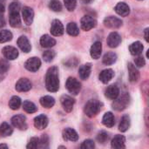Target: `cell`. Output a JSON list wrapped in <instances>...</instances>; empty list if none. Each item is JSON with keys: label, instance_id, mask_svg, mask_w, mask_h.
Listing matches in <instances>:
<instances>
[{"label": "cell", "instance_id": "obj_1", "mask_svg": "<svg viewBox=\"0 0 149 149\" xmlns=\"http://www.w3.org/2000/svg\"><path fill=\"white\" fill-rule=\"evenodd\" d=\"M45 86L51 93H56L59 88L58 69L57 66L50 67L45 75Z\"/></svg>", "mask_w": 149, "mask_h": 149}, {"label": "cell", "instance_id": "obj_2", "mask_svg": "<svg viewBox=\"0 0 149 149\" xmlns=\"http://www.w3.org/2000/svg\"><path fill=\"white\" fill-rule=\"evenodd\" d=\"M20 4L17 2H12L9 5V22L13 28H17L21 25V18L19 15Z\"/></svg>", "mask_w": 149, "mask_h": 149}, {"label": "cell", "instance_id": "obj_3", "mask_svg": "<svg viewBox=\"0 0 149 149\" xmlns=\"http://www.w3.org/2000/svg\"><path fill=\"white\" fill-rule=\"evenodd\" d=\"M102 108V104L97 100H90L84 107V113L89 118L95 117Z\"/></svg>", "mask_w": 149, "mask_h": 149}, {"label": "cell", "instance_id": "obj_4", "mask_svg": "<svg viewBox=\"0 0 149 149\" xmlns=\"http://www.w3.org/2000/svg\"><path fill=\"white\" fill-rule=\"evenodd\" d=\"M130 102V97L128 93H124L120 97H117L113 103V108L116 111H123L125 110Z\"/></svg>", "mask_w": 149, "mask_h": 149}, {"label": "cell", "instance_id": "obj_5", "mask_svg": "<svg viewBox=\"0 0 149 149\" xmlns=\"http://www.w3.org/2000/svg\"><path fill=\"white\" fill-rule=\"evenodd\" d=\"M65 86L68 92L73 95H78L81 90V84L79 83V81H78L75 78L72 77L68 78V79L66 80Z\"/></svg>", "mask_w": 149, "mask_h": 149}, {"label": "cell", "instance_id": "obj_6", "mask_svg": "<svg viewBox=\"0 0 149 149\" xmlns=\"http://www.w3.org/2000/svg\"><path fill=\"white\" fill-rule=\"evenodd\" d=\"M80 24H81L82 30L87 31L92 30L93 28H94V27L97 25V21H96V19L93 18V17L86 15V16H84V17L81 18Z\"/></svg>", "mask_w": 149, "mask_h": 149}, {"label": "cell", "instance_id": "obj_7", "mask_svg": "<svg viewBox=\"0 0 149 149\" xmlns=\"http://www.w3.org/2000/svg\"><path fill=\"white\" fill-rule=\"evenodd\" d=\"M11 124L17 129L19 130H26L27 129V123H26V119L24 115L18 114L15 115L11 118Z\"/></svg>", "mask_w": 149, "mask_h": 149}, {"label": "cell", "instance_id": "obj_8", "mask_svg": "<svg viewBox=\"0 0 149 149\" xmlns=\"http://www.w3.org/2000/svg\"><path fill=\"white\" fill-rule=\"evenodd\" d=\"M41 66V61L37 57H32V58H30L29 59L26 60V62L24 63V67L30 71V72H37Z\"/></svg>", "mask_w": 149, "mask_h": 149}, {"label": "cell", "instance_id": "obj_9", "mask_svg": "<svg viewBox=\"0 0 149 149\" xmlns=\"http://www.w3.org/2000/svg\"><path fill=\"white\" fill-rule=\"evenodd\" d=\"M123 22L121 21V19L113 17V16H110L105 18L104 20V24L106 27L110 28V29H118L120 27H121Z\"/></svg>", "mask_w": 149, "mask_h": 149}, {"label": "cell", "instance_id": "obj_10", "mask_svg": "<svg viewBox=\"0 0 149 149\" xmlns=\"http://www.w3.org/2000/svg\"><path fill=\"white\" fill-rule=\"evenodd\" d=\"M31 82L26 78H21L16 84V90L20 93L28 92L31 89Z\"/></svg>", "mask_w": 149, "mask_h": 149}, {"label": "cell", "instance_id": "obj_11", "mask_svg": "<svg viewBox=\"0 0 149 149\" xmlns=\"http://www.w3.org/2000/svg\"><path fill=\"white\" fill-rule=\"evenodd\" d=\"M64 31H65V29L61 21H59L58 19L53 20L52 23V26H51V33L55 37H59L64 34Z\"/></svg>", "mask_w": 149, "mask_h": 149}, {"label": "cell", "instance_id": "obj_12", "mask_svg": "<svg viewBox=\"0 0 149 149\" xmlns=\"http://www.w3.org/2000/svg\"><path fill=\"white\" fill-rule=\"evenodd\" d=\"M60 102H61V105H62L63 108L67 113L72 112V110L73 108V106L75 104L74 99H72V97H71L69 95H63L60 98Z\"/></svg>", "mask_w": 149, "mask_h": 149}, {"label": "cell", "instance_id": "obj_13", "mask_svg": "<svg viewBox=\"0 0 149 149\" xmlns=\"http://www.w3.org/2000/svg\"><path fill=\"white\" fill-rule=\"evenodd\" d=\"M22 15H23V19L24 22L25 23L26 25H31L33 22L34 18V11L31 7L24 6L22 10Z\"/></svg>", "mask_w": 149, "mask_h": 149}, {"label": "cell", "instance_id": "obj_14", "mask_svg": "<svg viewBox=\"0 0 149 149\" xmlns=\"http://www.w3.org/2000/svg\"><path fill=\"white\" fill-rule=\"evenodd\" d=\"M107 45H108L109 47H111V48H116L121 43V37L120 36L119 33H117L115 31L111 32L109 34L108 38H107Z\"/></svg>", "mask_w": 149, "mask_h": 149}, {"label": "cell", "instance_id": "obj_15", "mask_svg": "<svg viewBox=\"0 0 149 149\" xmlns=\"http://www.w3.org/2000/svg\"><path fill=\"white\" fill-rule=\"evenodd\" d=\"M3 56L5 57V58L9 59V60H14L18 57V51L17 48L13 47V46H5L3 48L2 50Z\"/></svg>", "mask_w": 149, "mask_h": 149}, {"label": "cell", "instance_id": "obj_16", "mask_svg": "<svg viewBox=\"0 0 149 149\" xmlns=\"http://www.w3.org/2000/svg\"><path fill=\"white\" fill-rule=\"evenodd\" d=\"M48 118L45 114H40L34 119V127L38 130H43L48 126Z\"/></svg>", "mask_w": 149, "mask_h": 149}, {"label": "cell", "instance_id": "obj_17", "mask_svg": "<svg viewBox=\"0 0 149 149\" xmlns=\"http://www.w3.org/2000/svg\"><path fill=\"white\" fill-rule=\"evenodd\" d=\"M62 135H63V139L65 141H72V142H74V141H77L79 140V135H78L77 132L74 129L70 128V127L65 128L63 131Z\"/></svg>", "mask_w": 149, "mask_h": 149}, {"label": "cell", "instance_id": "obj_18", "mask_svg": "<svg viewBox=\"0 0 149 149\" xmlns=\"http://www.w3.org/2000/svg\"><path fill=\"white\" fill-rule=\"evenodd\" d=\"M17 43V45H18V47L21 49L22 52H25V53H28V52H31V44H30L28 38H27L25 36H21V37H19Z\"/></svg>", "mask_w": 149, "mask_h": 149}, {"label": "cell", "instance_id": "obj_19", "mask_svg": "<svg viewBox=\"0 0 149 149\" xmlns=\"http://www.w3.org/2000/svg\"><path fill=\"white\" fill-rule=\"evenodd\" d=\"M101 52H102V44L100 41H96L91 46V49H90L91 57L94 59H98L100 58Z\"/></svg>", "mask_w": 149, "mask_h": 149}, {"label": "cell", "instance_id": "obj_20", "mask_svg": "<svg viewBox=\"0 0 149 149\" xmlns=\"http://www.w3.org/2000/svg\"><path fill=\"white\" fill-rule=\"evenodd\" d=\"M115 11L117 14H119L121 17H127L130 13V8L128 4H127L124 2H120L115 6Z\"/></svg>", "mask_w": 149, "mask_h": 149}, {"label": "cell", "instance_id": "obj_21", "mask_svg": "<svg viewBox=\"0 0 149 149\" xmlns=\"http://www.w3.org/2000/svg\"><path fill=\"white\" fill-rule=\"evenodd\" d=\"M127 69H128L130 81L131 82H137L140 79V72L138 71L136 66L132 63H128L127 64Z\"/></svg>", "mask_w": 149, "mask_h": 149}, {"label": "cell", "instance_id": "obj_22", "mask_svg": "<svg viewBox=\"0 0 149 149\" xmlns=\"http://www.w3.org/2000/svg\"><path fill=\"white\" fill-rule=\"evenodd\" d=\"M105 94L106 97L108 98L109 100H114L120 95V89L116 85H111L106 89Z\"/></svg>", "mask_w": 149, "mask_h": 149}, {"label": "cell", "instance_id": "obj_23", "mask_svg": "<svg viewBox=\"0 0 149 149\" xmlns=\"http://www.w3.org/2000/svg\"><path fill=\"white\" fill-rule=\"evenodd\" d=\"M113 77H114V72L112 69H105V70H103L100 73V76H99L100 80L104 84H107Z\"/></svg>", "mask_w": 149, "mask_h": 149}, {"label": "cell", "instance_id": "obj_24", "mask_svg": "<svg viewBox=\"0 0 149 149\" xmlns=\"http://www.w3.org/2000/svg\"><path fill=\"white\" fill-rule=\"evenodd\" d=\"M92 72V65L90 63H87L86 65H83L79 69V74L81 79H87L91 74Z\"/></svg>", "mask_w": 149, "mask_h": 149}, {"label": "cell", "instance_id": "obj_25", "mask_svg": "<svg viewBox=\"0 0 149 149\" xmlns=\"http://www.w3.org/2000/svg\"><path fill=\"white\" fill-rule=\"evenodd\" d=\"M126 138L123 135H116L111 142V146L113 148H126Z\"/></svg>", "mask_w": 149, "mask_h": 149}, {"label": "cell", "instance_id": "obj_26", "mask_svg": "<svg viewBox=\"0 0 149 149\" xmlns=\"http://www.w3.org/2000/svg\"><path fill=\"white\" fill-rule=\"evenodd\" d=\"M40 45L44 48H51L56 45V40L51 36L45 34L40 38Z\"/></svg>", "mask_w": 149, "mask_h": 149}, {"label": "cell", "instance_id": "obj_27", "mask_svg": "<svg viewBox=\"0 0 149 149\" xmlns=\"http://www.w3.org/2000/svg\"><path fill=\"white\" fill-rule=\"evenodd\" d=\"M102 123L107 127H113L115 125V118H114V115L113 114V113H111V112L106 113L105 115L103 116Z\"/></svg>", "mask_w": 149, "mask_h": 149}, {"label": "cell", "instance_id": "obj_28", "mask_svg": "<svg viewBox=\"0 0 149 149\" xmlns=\"http://www.w3.org/2000/svg\"><path fill=\"white\" fill-rule=\"evenodd\" d=\"M143 49H144V46L140 41H136L129 46V51H130L131 54L134 56L141 55V52H143Z\"/></svg>", "mask_w": 149, "mask_h": 149}, {"label": "cell", "instance_id": "obj_29", "mask_svg": "<svg viewBox=\"0 0 149 149\" xmlns=\"http://www.w3.org/2000/svg\"><path fill=\"white\" fill-rule=\"evenodd\" d=\"M130 124H131L130 117L128 115H124L120 120V122L119 125V130L122 133L127 132L130 127Z\"/></svg>", "mask_w": 149, "mask_h": 149}, {"label": "cell", "instance_id": "obj_30", "mask_svg": "<svg viewBox=\"0 0 149 149\" xmlns=\"http://www.w3.org/2000/svg\"><path fill=\"white\" fill-rule=\"evenodd\" d=\"M102 61L106 65H111L117 61V55L114 52H107L104 55Z\"/></svg>", "mask_w": 149, "mask_h": 149}, {"label": "cell", "instance_id": "obj_31", "mask_svg": "<svg viewBox=\"0 0 149 149\" xmlns=\"http://www.w3.org/2000/svg\"><path fill=\"white\" fill-rule=\"evenodd\" d=\"M42 107L45 108H52L55 105V100L52 96H44L39 100Z\"/></svg>", "mask_w": 149, "mask_h": 149}, {"label": "cell", "instance_id": "obj_32", "mask_svg": "<svg viewBox=\"0 0 149 149\" xmlns=\"http://www.w3.org/2000/svg\"><path fill=\"white\" fill-rule=\"evenodd\" d=\"M13 133L12 127L6 122H3L0 125V135L3 137H7L11 135Z\"/></svg>", "mask_w": 149, "mask_h": 149}, {"label": "cell", "instance_id": "obj_33", "mask_svg": "<svg viewBox=\"0 0 149 149\" xmlns=\"http://www.w3.org/2000/svg\"><path fill=\"white\" fill-rule=\"evenodd\" d=\"M66 31L70 36H72V37H76L79 34V29L77 24L74 22H71L67 24Z\"/></svg>", "mask_w": 149, "mask_h": 149}, {"label": "cell", "instance_id": "obj_34", "mask_svg": "<svg viewBox=\"0 0 149 149\" xmlns=\"http://www.w3.org/2000/svg\"><path fill=\"white\" fill-rule=\"evenodd\" d=\"M21 99L18 96H13L9 101V107L12 110H17L21 106Z\"/></svg>", "mask_w": 149, "mask_h": 149}, {"label": "cell", "instance_id": "obj_35", "mask_svg": "<svg viewBox=\"0 0 149 149\" xmlns=\"http://www.w3.org/2000/svg\"><path fill=\"white\" fill-rule=\"evenodd\" d=\"M23 109L26 113H36L37 112L38 107H36V105L34 103L26 100V101H24L23 103Z\"/></svg>", "mask_w": 149, "mask_h": 149}, {"label": "cell", "instance_id": "obj_36", "mask_svg": "<svg viewBox=\"0 0 149 149\" xmlns=\"http://www.w3.org/2000/svg\"><path fill=\"white\" fill-rule=\"evenodd\" d=\"M12 39V33L8 30L0 31V43H5Z\"/></svg>", "mask_w": 149, "mask_h": 149}, {"label": "cell", "instance_id": "obj_37", "mask_svg": "<svg viewBox=\"0 0 149 149\" xmlns=\"http://www.w3.org/2000/svg\"><path fill=\"white\" fill-rule=\"evenodd\" d=\"M49 8L55 12H59L62 10V4L59 0H51L49 3Z\"/></svg>", "mask_w": 149, "mask_h": 149}, {"label": "cell", "instance_id": "obj_38", "mask_svg": "<svg viewBox=\"0 0 149 149\" xmlns=\"http://www.w3.org/2000/svg\"><path fill=\"white\" fill-rule=\"evenodd\" d=\"M55 56H56V52L52 50H47V51L44 52V53H43V58L46 62H51L52 60H53Z\"/></svg>", "mask_w": 149, "mask_h": 149}, {"label": "cell", "instance_id": "obj_39", "mask_svg": "<svg viewBox=\"0 0 149 149\" xmlns=\"http://www.w3.org/2000/svg\"><path fill=\"white\" fill-rule=\"evenodd\" d=\"M109 140V135L107 132L105 131H101L97 135V141H99V143L101 144H105L107 141Z\"/></svg>", "mask_w": 149, "mask_h": 149}, {"label": "cell", "instance_id": "obj_40", "mask_svg": "<svg viewBox=\"0 0 149 149\" xmlns=\"http://www.w3.org/2000/svg\"><path fill=\"white\" fill-rule=\"evenodd\" d=\"M64 3L67 10L73 11L77 5V0H64Z\"/></svg>", "mask_w": 149, "mask_h": 149}, {"label": "cell", "instance_id": "obj_41", "mask_svg": "<svg viewBox=\"0 0 149 149\" xmlns=\"http://www.w3.org/2000/svg\"><path fill=\"white\" fill-rule=\"evenodd\" d=\"M38 143H39V139L37 138V137H32L30 140V141H29L28 145L26 146V148L28 149L38 148Z\"/></svg>", "mask_w": 149, "mask_h": 149}, {"label": "cell", "instance_id": "obj_42", "mask_svg": "<svg viewBox=\"0 0 149 149\" xmlns=\"http://www.w3.org/2000/svg\"><path fill=\"white\" fill-rule=\"evenodd\" d=\"M95 148V144L92 140H86L80 146L82 149H93Z\"/></svg>", "mask_w": 149, "mask_h": 149}, {"label": "cell", "instance_id": "obj_43", "mask_svg": "<svg viewBox=\"0 0 149 149\" xmlns=\"http://www.w3.org/2000/svg\"><path fill=\"white\" fill-rule=\"evenodd\" d=\"M48 144H49V139L47 137L46 134H44L41 138V140L39 141V143H38V148H45L48 147Z\"/></svg>", "mask_w": 149, "mask_h": 149}, {"label": "cell", "instance_id": "obj_44", "mask_svg": "<svg viewBox=\"0 0 149 149\" xmlns=\"http://www.w3.org/2000/svg\"><path fill=\"white\" fill-rule=\"evenodd\" d=\"M9 63L6 60H0V74L5 73L9 69Z\"/></svg>", "mask_w": 149, "mask_h": 149}, {"label": "cell", "instance_id": "obj_45", "mask_svg": "<svg viewBox=\"0 0 149 149\" xmlns=\"http://www.w3.org/2000/svg\"><path fill=\"white\" fill-rule=\"evenodd\" d=\"M134 63L136 65L137 67H143L146 64V61H145V58L142 57V56H139L134 59Z\"/></svg>", "mask_w": 149, "mask_h": 149}, {"label": "cell", "instance_id": "obj_46", "mask_svg": "<svg viewBox=\"0 0 149 149\" xmlns=\"http://www.w3.org/2000/svg\"><path fill=\"white\" fill-rule=\"evenodd\" d=\"M4 12V4H3V0H0V17L3 16Z\"/></svg>", "mask_w": 149, "mask_h": 149}, {"label": "cell", "instance_id": "obj_47", "mask_svg": "<svg viewBox=\"0 0 149 149\" xmlns=\"http://www.w3.org/2000/svg\"><path fill=\"white\" fill-rule=\"evenodd\" d=\"M148 28H146L145 31H144V37H145V39L147 42H148Z\"/></svg>", "mask_w": 149, "mask_h": 149}, {"label": "cell", "instance_id": "obj_48", "mask_svg": "<svg viewBox=\"0 0 149 149\" xmlns=\"http://www.w3.org/2000/svg\"><path fill=\"white\" fill-rule=\"evenodd\" d=\"M4 25H5V21H4L3 17L2 16V17H0V28L3 27Z\"/></svg>", "mask_w": 149, "mask_h": 149}, {"label": "cell", "instance_id": "obj_49", "mask_svg": "<svg viewBox=\"0 0 149 149\" xmlns=\"http://www.w3.org/2000/svg\"><path fill=\"white\" fill-rule=\"evenodd\" d=\"M83 2H84L85 3H90L93 2V0H83Z\"/></svg>", "mask_w": 149, "mask_h": 149}, {"label": "cell", "instance_id": "obj_50", "mask_svg": "<svg viewBox=\"0 0 149 149\" xmlns=\"http://www.w3.org/2000/svg\"><path fill=\"white\" fill-rule=\"evenodd\" d=\"M0 148H8V146L5 145V144H0Z\"/></svg>", "mask_w": 149, "mask_h": 149}, {"label": "cell", "instance_id": "obj_51", "mask_svg": "<svg viewBox=\"0 0 149 149\" xmlns=\"http://www.w3.org/2000/svg\"><path fill=\"white\" fill-rule=\"evenodd\" d=\"M139 1H141V0H139Z\"/></svg>", "mask_w": 149, "mask_h": 149}]
</instances>
